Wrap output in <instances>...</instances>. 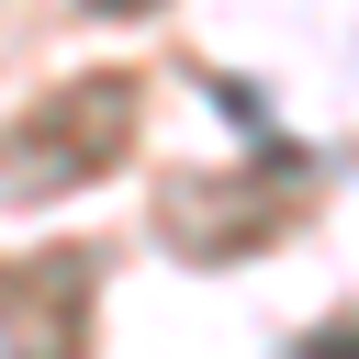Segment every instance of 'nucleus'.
Listing matches in <instances>:
<instances>
[{"instance_id": "obj_3", "label": "nucleus", "mask_w": 359, "mask_h": 359, "mask_svg": "<svg viewBox=\"0 0 359 359\" xmlns=\"http://www.w3.org/2000/svg\"><path fill=\"white\" fill-rule=\"evenodd\" d=\"M90 11H146V0H90Z\"/></svg>"}, {"instance_id": "obj_2", "label": "nucleus", "mask_w": 359, "mask_h": 359, "mask_svg": "<svg viewBox=\"0 0 359 359\" xmlns=\"http://www.w3.org/2000/svg\"><path fill=\"white\" fill-rule=\"evenodd\" d=\"M303 359H359V325H325V337H314Z\"/></svg>"}, {"instance_id": "obj_1", "label": "nucleus", "mask_w": 359, "mask_h": 359, "mask_svg": "<svg viewBox=\"0 0 359 359\" xmlns=\"http://www.w3.org/2000/svg\"><path fill=\"white\" fill-rule=\"evenodd\" d=\"M135 146V79H67V90H45L22 123H0V191L11 202H45V191H67V180H90V168H112Z\"/></svg>"}]
</instances>
